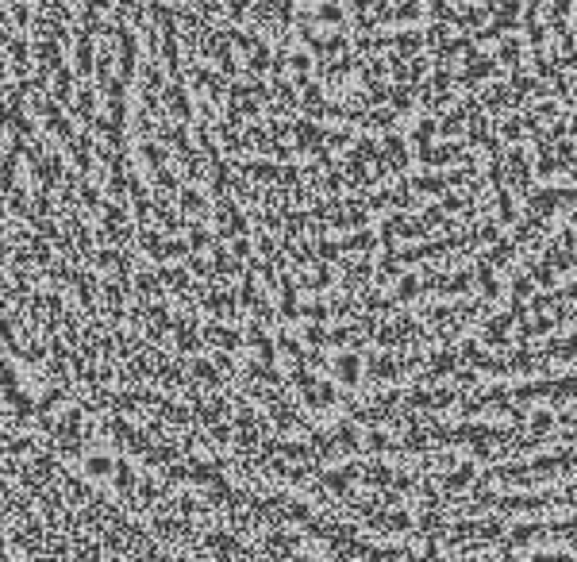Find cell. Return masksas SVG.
I'll return each mask as SVG.
<instances>
[{
    "label": "cell",
    "instance_id": "1",
    "mask_svg": "<svg viewBox=\"0 0 577 562\" xmlns=\"http://www.w3.org/2000/svg\"><path fill=\"white\" fill-rule=\"evenodd\" d=\"M296 543H300V535H288L281 528H270L266 535H262L258 543V555H266L270 562H288L296 555Z\"/></svg>",
    "mask_w": 577,
    "mask_h": 562
},
{
    "label": "cell",
    "instance_id": "2",
    "mask_svg": "<svg viewBox=\"0 0 577 562\" xmlns=\"http://www.w3.org/2000/svg\"><path fill=\"white\" fill-rule=\"evenodd\" d=\"M189 378L201 381L208 393H220V389H224V373H220L216 362H208V358H189Z\"/></svg>",
    "mask_w": 577,
    "mask_h": 562
},
{
    "label": "cell",
    "instance_id": "3",
    "mask_svg": "<svg viewBox=\"0 0 577 562\" xmlns=\"http://www.w3.org/2000/svg\"><path fill=\"white\" fill-rule=\"evenodd\" d=\"M54 485H62V490H65V501H70L73 509H85V504L96 497L93 485L81 482V478H73V474H65V470H58V482H54Z\"/></svg>",
    "mask_w": 577,
    "mask_h": 562
},
{
    "label": "cell",
    "instance_id": "4",
    "mask_svg": "<svg viewBox=\"0 0 577 562\" xmlns=\"http://www.w3.org/2000/svg\"><path fill=\"white\" fill-rule=\"evenodd\" d=\"M89 439V428H85V409L81 404H73L65 416H58V423H54V439Z\"/></svg>",
    "mask_w": 577,
    "mask_h": 562
},
{
    "label": "cell",
    "instance_id": "5",
    "mask_svg": "<svg viewBox=\"0 0 577 562\" xmlns=\"http://www.w3.org/2000/svg\"><path fill=\"white\" fill-rule=\"evenodd\" d=\"M101 431H104L108 439H115V451H123L135 428H131V420L123 416V412H108V420H101Z\"/></svg>",
    "mask_w": 577,
    "mask_h": 562
},
{
    "label": "cell",
    "instance_id": "6",
    "mask_svg": "<svg viewBox=\"0 0 577 562\" xmlns=\"http://www.w3.org/2000/svg\"><path fill=\"white\" fill-rule=\"evenodd\" d=\"M112 485L123 493V501L127 497H135V485H139V478H135V470H131V462H123V459H115V470H112Z\"/></svg>",
    "mask_w": 577,
    "mask_h": 562
},
{
    "label": "cell",
    "instance_id": "7",
    "mask_svg": "<svg viewBox=\"0 0 577 562\" xmlns=\"http://www.w3.org/2000/svg\"><path fill=\"white\" fill-rule=\"evenodd\" d=\"M189 482V462L185 459H177V462H170V466H162V490H166V497L177 490V485H185Z\"/></svg>",
    "mask_w": 577,
    "mask_h": 562
},
{
    "label": "cell",
    "instance_id": "8",
    "mask_svg": "<svg viewBox=\"0 0 577 562\" xmlns=\"http://www.w3.org/2000/svg\"><path fill=\"white\" fill-rule=\"evenodd\" d=\"M335 439H339V447L346 454H358L362 451V439H358V420H343L339 428H335Z\"/></svg>",
    "mask_w": 577,
    "mask_h": 562
},
{
    "label": "cell",
    "instance_id": "9",
    "mask_svg": "<svg viewBox=\"0 0 577 562\" xmlns=\"http://www.w3.org/2000/svg\"><path fill=\"white\" fill-rule=\"evenodd\" d=\"M112 470H115V459H108V454H85V478L104 482V478H112Z\"/></svg>",
    "mask_w": 577,
    "mask_h": 562
},
{
    "label": "cell",
    "instance_id": "10",
    "mask_svg": "<svg viewBox=\"0 0 577 562\" xmlns=\"http://www.w3.org/2000/svg\"><path fill=\"white\" fill-rule=\"evenodd\" d=\"M4 451L8 454H15V459H31V454L39 451V439L35 435H27V431H20V435H12L4 443Z\"/></svg>",
    "mask_w": 577,
    "mask_h": 562
},
{
    "label": "cell",
    "instance_id": "11",
    "mask_svg": "<svg viewBox=\"0 0 577 562\" xmlns=\"http://www.w3.org/2000/svg\"><path fill=\"white\" fill-rule=\"evenodd\" d=\"M474 474H477L474 466H458V470H450V474L443 478V490H447V493H458V490H466V485L474 482Z\"/></svg>",
    "mask_w": 577,
    "mask_h": 562
},
{
    "label": "cell",
    "instance_id": "12",
    "mask_svg": "<svg viewBox=\"0 0 577 562\" xmlns=\"http://www.w3.org/2000/svg\"><path fill=\"white\" fill-rule=\"evenodd\" d=\"M335 373L343 378V385H358V358H354V355H343L339 362H335Z\"/></svg>",
    "mask_w": 577,
    "mask_h": 562
},
{
    "label": "cell",
    "instance_id": "13",
    "mask_svg": "<svg viewBox=\"0 0 577 562\" xmlns=\"http://www.w3.org/2000/svg\"><path fill=\"white\" fill-rule=\"evenodd\" d=\"M535 535H543V528L539 524H519L508 532V547H524L527 539H535Z\"/></svg>",
    "mask_w": 577,
    "mask_h": 562
},
{
    "label": "cell",
    "instance_id": "14",
    "mask_svg": "<svg viewBox=\"0 0 577 562\" xmlns=\"http://www.w3.org/2000/svg\"><path fill=\"white\" fill-rule=\"evenodd\" d=\"M58 454L62 459H85V439H58Z\"/></svg>",
    "mask_w": 577,
    "mask_h": 562
},
{
    "label": "cell",
    "instance_id": "15",
    "mask_svg": "<svg viewBox=\"0 0 577 562\" xmlns=\"http://www.w3.org/2000/svg\"><path fill=\"white\" fill-rule=\"evenodd\" d=\"M366 451H369V454H385V451H400V447L393 443L389 435H381V431H374V435L366 439Z\"/></svg>",
    "mask_w": 577,
    "mask_h": 562
},
{
    "label": "cell",
    "instance_id": "16",
    "mask_svg": "<svg viewBox=\"0 0 577 562\" xmlns=\"http://www.w3.org/2000/svg\"><path fill=\"white\" fill-rule=\"evenodd\" d=\"M550 423H554V416L543 409V412H535V416H531V431H535V435H543V431H550Z\"/></svg>",
    "mask_w": 577,
    "mask_h": 562
},
{
    "label": "cell",
    "instance_id": "17",
    "mask_svg": "<svg viewBox=\"0 0 577 562\" xmlns=\"http://www.w3.org/2000/svg\"><path fill=\"white\" fill-rule=\"evenodd\" d=\"M212 362H216L220 373H235V358H231V351H216V355H212Z\"/></svg>",
    "mask_w": 577,
    "mask_h": 562
},
{
    "label": "cell",
    "instance_id": "18",
    "mask_svg": "<svg viewBox=\"0 0 577 562\" xmlns=\"http://www.w3.org/2000/svg\"><path fill=\"white\" fill-rule=\"evenodd\" d=\"M447 370H455V355H439V362L431 366V378H439V373H447Z\"/></svg>",
    "mask_w": 577,
    "mask_h": 562
},
{
    "label": "cell",
    "instance_id": "19",
    "mask_svg": "<svg viewBox=\"0 0 577 562\" xmlns=\"http://www.w3.org/2000/svg\"><path fill=\"white\" fill-rule=\"evenodd\" d=\"M531 562H577L573 555H547V551H543V555H535Z\"/></svg>",
    "mask_w": 577,
    "mask_h": 562
},
{
    "label": "cell",
    "instance_id": "20",
    "mask_svg": "<svg viewBox=\"0 0 577 562\" xmlns=\"http://www.w3.org/2000/svg\"><path fill=\"white\" fill-rule=\"evenodd\" d=\"M562 423H566V428H577V409H570V412H566V416H562Z\"/></svg>",
    "mask_w": 577,
    "mask_h": 562
},
{
    "label": "cell",
    "instance_id": "21",
    "mask_svg": "<svg viewBox=\"0 0 577 562\" xmlns=\"http://www.w3.org/2000/svg\"><path fill=\"white\" fill-rule=\"evenodd\" d=\"M288 562H316V558H304V555H293V558H288Z\"/></svg>",
    "mask_w": 577,
    "mask_h": 562
},
{
    "label": "cell",
    "instance_id": "22",
    "mask_svg": "<svg viewBox=\"0 0 577 562\" xmlns=\"http://www.w3.org/2000/svg\"><path fill=\"white\" fill-rule=\"evenodd\" d=\"M570 524H577V516H570Z\"/></svg>",
    "mask_w": 577,
    "mask_h": 562
}]
</instances>
